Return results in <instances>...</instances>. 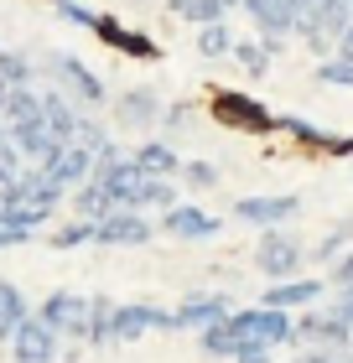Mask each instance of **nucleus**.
Listing matches in <instances>:
<instances>
[{
	"instance_id": "f257e3e1",
	"label": "nucleus",
	"mask_w": 353,
	"mask_h": 363,
	"mask_svg": "<svg viewBox=\"0 0 353 363\" xmlns=\"http://www.w3.org/2000/svg\"><path fill=\"white\" fill-rule=\"evenodd\" d=\"M63 197H68V187H58L53 177H47L42 167H21V177H16V187L0 197L11 213V223H21L37 234L42 223H53L58 218V208H63Z\"/></svg>"
},
{
	"instance_id": "f03ea898",
	"label": "nucleus",
	"mask_w": 353,
	"mask_h": 363,
	"mask_svg": "<svg viewBox=\"0 0 353 363\" xmlns=\"http://www.w3.org/2000/svg\"><path fill=\"white\" fill-rule=\"evenodd\" d=\"M208 114L224 130H239V135H276V130H281V114L265 109V99L244 94V89H213Z\"/></svg>"
},
{
	"instance_id": "7ed1b4c3",
	"label": "nucleus",
	"mask_w": 353,
	"mask_h": 363,
	"mask_svg": "<svg viewBox=\"0 0 353 363\" xmlns=\"http://www.w3.org/2000/svg\"><path fill=\"white\" fill-rule=\"evenodd\" d=\"M229 327L244 342H260V348H296V317L276 306H234Z\"/></svg>"
},
{
	"instance_id": "20e7f679",
	"label": "nucleus",
	"mask_w": 353,
	"mask_h": 363,
	"mask_svg": "<svg viewBox=\"0 0 353 363\" xmlns=\"http://www.w3.org/2000/svg\"><path fill=\"white\" fill-rule=\"evenodd\" d=\"M42 68L53 73V84H58L63 94H68L73 104H83V109H104V104H109L104 78H99V73L89 68V62H78L73 52H53V57L42 62Z\"/></svg>"
},
{
	"instance_id": "39448f33",
	"label": "nucleus",
	"mask_w": 353,
	"mask_h": 363,
	"mask_svg": "<svg viewBox=\"0 0 353 363\" xmlns=\"http://www.w3.org/2000/svg\"><path fill=\"white\" fill-rule=\"evenodd\" d=\"M307 244H301L291 228H260V244H255V270L265 280H291L301 275V265H307Z\"/></svg>"
},
{
	"instance_id": "423d86ee",
	"label": "nucleus",
	"mask_w": 353,
	"mask_h": 363,
	"mask_svg": "<svg viewBox=\"0 0 353 363\" xmlns=\"http://www.w3.org/2000/svg\"><path fill=\"white\" fill-rule=\"evenodd\" d=\"M89 296H78V291H53L47 301L37 306V317L53 327L58 337H73V342H89Z\"/></svg>"
},
{
	"instance_id": "0eeeda50",
	"label": "nucleus",
	"mask_w": 353,
	"mask_h": 363,
	"mask_svg": "<svg viewBox=\"0 0 353 363\" xmlns=\"http://www.w3.org/2000/svg\"><path fill=\"white\" fill-rule=\"evenodd\" d=\"M151 333H177V317L156 301H120L114 306V342H141Z\"/></svg>"
},
{
	"instance_id": "6e6552de",
	"label": "nucleus",
	"mask_w": 353,
	"mask_h": 363,
	"mask_svg": "<svg viewBox=\"0 0 353 363\" xmlns=\"http://www.w3.org/2000/svg\"><path fill=\"white\" fill-rule=\"evenodd\" d=\"M301 342L353 353V333H348V322H343L332 306H307V311H296V348H301Z\"/></svg>"
},
{
	"instance_id": "1a4fd4ad",
	"label": "nucleus",
	"mask_w": 353,
	"mask_h": 363,
	"mask_svg": "<svg viewBox=\"0 0 353 363\" xmlns=\"http://www.w3.org/2000/svg\"><path fill=\"white\" fill-rule=\"evenodd\" d=\"M151 234H156V223L136 208H120V213H109V218L94 223L99 250H141V244H151Z\"/></svg>"
},
{
	"instance_id": "9d476101",
	"label": "nucleus",
	"mask_w": 353,
	"mask_h": 363,
	"mask_svg": "<svg viewBox=\"0 0 353 363\" xmlns=\"http://www.w3.org/2000/svg\"><path fill=\"white\" fill-rule=\"evenodd\" d=\"M296 213H301L296 192H260V197H239L234 203V218L249 223V228H286Z\"/></svg>"
},
{
	"instance_id": "9b49d317",
	"label": "nucleus",
	"mask_w": 353,
	"mask_h": 363,
	"mask_svg": "<svg viewBox=\"0 0 353 363\" xmlns=\"http://www.w3.org/2000/svg\"><path fill=\"white\" fill-rule=\"evenodd\" d=\"M161 234H172L182 244H197V239H213V234H224V218L208 208H197V203H177V208H166L161 213Z\"/></svg>"
},
{
	"instance_id": "f8f14e48",
	"label": "nucleus",
	"mask_w": 353,
	"mask_h": 363,
	"mask_svg": "<svg viewBox=\"0 0 353 363\" xmlns=\"http://www.w3.org/2000/svg\"><path fill=\"white\" fill-rule=\"evenodd\" d=\"M94 37L104 42V47H114L120 57H146V62H156V57H161V47L151 42L141 26H125L120 16H109V11H99V21H94Z\"/></svg>"
},
{
	"instance_id": "ddd939ff",
	"label": "nucleus",
	"mask_w": 353,
	"mask_h": 363,
	"mask_svg": "<svg viewBox=\"0 0 353 363\" xmlns=\"http://www.w3.org/2000/svg\"><path fill=\"white\" fill-rule=\"evenodd\" d=\"M58 348H63V337L47 327L37 311L16 327V337H11V358L16 363H58Z\"/></svg>"
},
{
	"instance_id": "4468645a",
	"label": "nucleus",
	"mask_w": 353,
	"mask_h": 363,
	"mask_svg": "<svg viewBox=\"0 0 353 363\" xmlns=\"http://www.w3.org/2000/svg\"><path fill=\"white\" fill-rule=\"evenodd\" d=\"M161 109H166V99L156 89H146V84L114 94V125H120V130H156Z\"/></svg>"
},
{
	"instance_id": "2eb2a0df",
	"label": "nucleus",
	"mask_w": 353,
	"mask_h": 363,
	"mask_svg": "<svg viewBox=\"0 0 353 363\" xmlns=\"http://www.w3.org/2000/svg\"><path fill=\"white\" fill-rule=\"evenodd\" d=\"M317 296H327V280H317V275H291V280H265L260 306H276V311H307V306H317Z\"/></svg>"
},
{
	"instance_id": "dca6fc26",
	"label": "nucleus",
	"mask_w": 353,
	"mask_h": 363,
	"mask_svg": "<svg viewBox=\"0 0 353 363\" xmlns=\"http://www.w3.org/2000/svg\"><path fill=\"white\" fill-rule=\"evenodd\" d=\"M42 172L53 177L58 187L73 192V187H83V182L94 177V151H89V145H78V140H68V145H58V151L42 161Z\"/></svg>"
},
{
	"instance_id": "f3484780",
	"label": "nucleus",
	"mask_w": 353,
	"mask_h": 363,
	"mask_svg": "<svg viewBox=\"0 0 353 363\" xmlns=\"http://www.w3.org/2000/svg\"><path fill=\"white\" fill-rule=\"evenodd\" d=\"M229 311H234L229 296H218V291H192V296H182V306L172 311V317H177V333H203V327L224 322Z\"/></svg>"
},
{
	"instance_id": "a211bd4d",
	"label": "nucleus",
	"mask_w": 353,
	"mask_h": 363,
	"mask_svg": "<svg viewBox=\"0 0 353 363\" xmlns=\"http://www.w3.org/2000/svg\"><path fill=\"white\" fill-rule=\"evenodd\" d=\"M249 21L260 26V37H291V31L301 26V0H244Z\"/></svg>"
},
{
	"instance_id": "6ab92c4d",
	"label": "nucleus",
	"mask_w": 353,
	"mask_h": 363,
	"mask_svg": "<svg viewBox=\"0 0 353 363\" xmlns=\"http://www.w3.org/2000/svg\"><path fill=\"white\" fill-rule=\"evenodd\" d=\"M42 120H47V130H53V140H63V145H68V140H78L83 104H73V99L53 84V89H42Z\"/></svg>"
},
{
	"instance_id": "aec40b11",
	"label": "nucleus",
	"mask_w": 353,
	"mask_h": 363,
	"mask_svg": "<svg viewBox=\"0 0 353 363\" xmlns=\"http://www.w3.org/2000/svg\"><path fill=\"white\" fill-rule=\"evenodd\" d=\"M130 156H136V167L146 177H182V156L172 151V140H166V135L136 140V145H130Z\"/></svg>"
},
{
	"instance_id": "412c9836",
	"label": "nucleus",
	"mask_w": 353,
	"mask_h": 363,
	"mask_svg": "<svg viewBox=\"0 0 353 363\" xmlns=\"http://www.w3.org/2000/svg\"><path fill=\"white\" fill-rule=\"evenodd\" d=\"M125 208H136V213H166V208H177V187H172V177H141Z\"/></svg>"
},
{
	"instance_id": "4be33fe9",
	"label": "nucleus",
	"mask_w": 353,
	"mask_h": 363,
	"mask_svg": "<svg viewBox=\"0 0 353 363\" xmlns=\"http://www.w3.org/2000/svg\"><path fill=\"white\" fill-rule=\"evenodd\" d=\"M73 213H78V218H109V213H120V197H114L109 187H104V182H83V187H73Z\"/></svg>"
},
{
	"instance_id": "5701e85b",
	"label": "nucleus",
	"mask_w": 353,
	"mask_h": 363,
	"mask_svg": "<svg viewBox=\"0 0 353 363\" xmlns=\"http://www.w3.org/2000/svg\"><path fill=\"white\" fill-rule=\"evenodd\" d=\"M31 317V306H26V296L16 280H0V348H11V337H16V327H21Z\"/></svg>"
},
{
	"instance_id": "b1692460",
	"label": "nucleus",
	"mask_w": 353,
	"mask_h": 363,
	"mask_svg": "<svg viewBox=\"0 0 353 363\" xmlns=\"http://www.w3.org/2000/svg\"><path fill=\"white\" fill-rule=\"evenodd\" d=\"M166 11L192 21V26H208V21H229L234 0H166Z\"/></svg>"
},
{
	"instance_id": "393cba45",
	"label": "nucleus",
	"mask_w": 353,
	"mask_h": 363,
	"mask_svg": "<svg viewBox=\"0 0 353 363\" xmlns=\"http://www.w3.org/2000/svg\"><path fill=\"white\" fill-rule=\"evenodd\" d=\"M197 348H203L208 358H229V363H234V353L244 348V337L234 333L229 317H224V322H213V327H203V333H197Z\"/></svg>"
},
{
	"instance_id": "a878e982",
	"label": "nucleus",
	"mask_w": 353,
	"mask_h": 363,
	"mask_svg": "<svg viewBox=\"0 0 353 363\" xmlns=\"http://www.w3.org/2000/svg\"><path fill=\"white\" fill-rule=\"evenodd\" d=\"M234 62H239L249 78H265V68H271V47H265V37H239V42H234Z\"/></svg>"
},
{
	"instance_id": "bb28decb",
	"label": "nucleus",
	"mask_w": 353,
	"mask_h": 363,
	"mask_svg": "<svg viewBox=\"0 0 353 363\" xmlns=\"http://www.w3.org/2000/svg\"><path fill=\"white\" fill-rule=\"evenodd\" d=\"M6 125H16V120H42V89L37 84H26V89H11V99H6V114H0Z\"/></svg>"
},
{
	"instance_id": "cd10ccee",
	"label": "nucleus",
	"mask_w": 353,
	"mask_h": 363,
	"mask_svg": "<svg viewBox=\"0 0 353 363\" xmlns=\"http://www.w3.org/2000/svg\"><path fill=\"white\" fill-rule=\"evenodd\" d=\"M234 31H229V21H208V26H197V52L203 57H234Z\"/></svg>"
},
{
	"instance_id": "c85d7f7f",
	"label": "nucleus",
	"mask_w": 353,
	"mask_h": 363,
	"mask_svg": "<svg viewBox=\"0 0 353 363\" xmlns=\"http://www.w3.org/2000/svg\"><path fill=\"white\" fill-rule=\"evenodd\" d=\"M0 78H6L11 89H26L31 78H37V62H31L21 47H0Z\"/></svg>"
},
{
	"instance_id": "c756f323",
	"label": "nucleus",
	"mask_w": 353,
	"mask_h": 363,
	"mask_svg": "<svg viewBox=\"0 0 353 363\" xmlns=\"http://www.w3.org/2000/svg\"><path fill=\"white\" fill-rule=\"evenodd\" d=\"M114 306H120V301H109V296H94V306H89V342H94V348L114 342Z\"/></svg>"
},
{
	"instance_id": "7c9ffc66",
	"label": "nucleus",
	"mask_w": 353,
	"mask_h": 363,
	"mask_svg": "<svg viewBox=\"0 0 353 363\" xmlns=\"http://www.w3.org/2000/svg\"><path fill=\"white\" fill-rule=\"evenodd\" d=\"M348 244H353V218H338V223H332L322 239L312 244V259H322V265H332V259H338V255L348 250Z\"/></svg>"
},
{
	"instance_id": "2f4dec72",
	"label": "nucleus",
	"mask_w": 353,
	"mask_h": 363,
	"mask_svg": "<svg viewBox=\"0 0 353 363\" xmlns=\"http://www.w3.org/2000/svg\"><path fill=\"white\" fill-rule=\"evenodd\" d=\"M47 244H53V250H83V244H94V218H68V223H58L53 234H47Z\"/></svg>"
},
{
	"instance_id": "473e14b6",
	"label": "nucleus",
	"mask_w": 353,
	"mask_h": 363,
	"mask_svg": "<svg viewBox=\"0 0 353 363\" xmlns=\"http://www.w3.org/2000/svg\"><path fill=\"white\" fill-rule=\"evenodd\" d=\"M281 135H291L296 145H307V151H317L327 130H322V125H312V120H301V114H281Z\"/></svg>"
},
{
	"instance_id": "72a5a7b5",
	"label": "nucleus",
	"mask_w": 353,
	"mask_h": 363,
	"mask_svg": "<svg viewBox=\"0 0 353 363\" xmlns=\"http://www.w3.org/2000/svg\"><path fill=\"white\" fill-rule=\"evenodd\" d=\"M197 120V104H188V99H172V104H166L161 109V135H177V130H182V135H188V125Z\"/></svg>"
},
{
	"instance_id": "f704fd0d",
	"label": "nucleus",
	"mask_w": 353,
	"mask_h": 363,
	"mask_svg": "<svg viewBox=\"0 0 353 363\" xmlns=\"http://www.w3.org/2000/svg\"><path fill=\"white\" fill-rule=\"evenodd\" d=\"M218 167L213 161H182V187H192V192H213L218 187Z\"/></svg>"
},
{
	"instance_id": "c9c22d12",
	"label": "nucleus",
	"mask_w": 353,
	"mask_h": 363,
	"mask_svg": "<svg viewBox=\"0 0 353 363\" xmlns=\"http://www.w3.org/2000/svg\"><path fill=\"white\" fill-rule=\"evenodd\" d=\"M78 145H89L94 156H99V151H109V145H114V140H109V130L94 120V109H83V120H78Z\"/></svg>"
},
{
	"instance_id": "e433bc0d",
	"label": "nucleus",
	"mask_w": 353,
	"mask_h": 363,
	"mask_svg": "<svg viewBox=\"0 0 353 363\" xmlns=\"http://www.w3.org/2000/svg\"><path fill=\"white\" fill-rule=\"evenodd\" d=\"M317 78H322L327 89H353V62L348 57H322L317 62Z\"/></svg>"
},
{
	"instance_id": "4c0bfd02",
	"label": "nucleus",
	"mask_w": 353,
	"mask_h": 363,
	"mask_svg": "<svg viewBox=\"0 0 353 363\" xmlns=\"http://www.w3.org/2000/svg\"><path fill=\"white\" fill-rule=\"evenodd\" d=\"M58 16H63L68 26H78V31H94V21H99V11L78 6V0H58Z\"/></svg>"
},
{
	"instance_id": "58836bf2",
	"label": "nucleus",
	"mask_w": 353,
	"mask_h": 363,
	"mask_svg": "<svg viewBox=\"0 0 353 363\" xmlns=\"http://www.w3.org/2000/svg\"><path fill=\"white\" fill-rule=\"evenodd\" d=\"M317 156H338V161H353V135H338V130H327L322 145H317Z\"/></svg>"
},
{
	"instance_id": "ea45409f",
	"label": "nucleus",
	"mask_w": 353,
	"mask_h": 363,
	"mask_svg": "<svg viewBox=\"0 0 353 363\" xmlns=\"http://www.w3.org/2000/svg\"><path fill=\"white\" fill-rule=\"evenodd\" d=\"M26 239H31V228H21V223H0V255H6V250H21Z\"/></svg>"
},
{
	"instance_id": "a19ab883",
	"label": "nucleus",
	"mask_w": 353,
	"mask_h": 363,
	"mask_svg": "<svg viewBox=\"0 0 353 363\" xmlns=\"http://www.w3.org/2000/svg\"><path fill=\"white\" fill-rule=\"evenodd\" d=\"M291 363H348V353H338V348H307V353H296Z\"/></svg>"
},
{
	"instance_id": "79ce46f5",
	"label": "nucleus",
	"mask_w": 353,
	"mask_h": 363,
	"mask_svg": "<svg viewBox=\"0 0 353 363\" xmlns=\"http://www.w3.org/2000/svg\"><path fill=\"white\" fill-rule=\"evenodd\" d=\"M0 161H11V167H26L21 151H16V135H11V125L0 120Z\"/></svg>"
},
{
	"instance_id": "37998d69",
	"label": "nucleus",
	"mask_w": 353,
	"mask_h": 363,
	"mask_svg": "<svg viewBox=\"0 0 353 363\" xmlns=\"http://www.w3.org/2000/svg\"><path fill=\"white\" fill-rule=\"evenodd\" d=\"M332 286H338V291H343V286H353V250L332 259Z\"/></svg>"
},
{
	"instance_id": "c03bdc74",
	"label": "nucleus",
	"mask_w": 353,
	"mask_h": 363,
	"mask_svg": "<svg viewBox=\"0 0 353 363\" xmlns=\"http://www.w3.org/2000/svg\"><path fill=\"white\" fill-rule=\"evenodd\" d=\"M234 363H276V353H271V348H260V342H244V348L234 353Z\"/></svg>"
},
{
	"instance_id": "a18cd8bd",
	"label": "nucleus",
	"mask_w": 353,
	"mask_h": 363,
	"mask_svg": "<svg viewBox=\"0 0 353 363\" xmlns=\"http://www.w3.org/2000/svg\"><path fill=\"white\" fill-rule=\"evenodd\" d=\"M327 306H332V311H338V317L348 322V333H353V296H348V291H338V296H332V301H327Z\"/></svg>"
},
{
	"instance_id": "49530a36",
	"label": "nucleus",
	"mask_w": 353,
	"mask_h": 363,
	"mask_svg": "<svg viewBox=\"0 0 353 363\" xmlns=\"http://www.w3.org/2000/svg\"><path fill=\"white\" fill-rule=\"evenodd\" d=\"M16 177H21V167H11V161H0V197H6L16 187Z\"/></svg>"
},
{
	"instance_id": "de8ad7c7",
	"label": "nucleus",
	"mask_w": 353,
	"mask_h": 363,
	"mask_svg": "<svg viewBox=\"0 0 353 363\" xmlns=\"http://www.w3.org/2000/svg\"><path fill=\"white\" fill-rule=\"evenodd\" d=\"M332 57H348V62H353V26L343 31V37H338V42H332Z\"/></svg>"
},
{
	"instance_id": "09e8293b",
	"label": "nucleus",
	"mask_w": 353,
	"mask_h": 363,
	"mask_svg": "<svg viewBox=\"0 0 353 363\" xmlns=\"http://www.w3.org/2000/svg\"><path fill=\"white\" fill-rule=\"evenodd\" d=\"M6 99H11V84L0 78V114H6Z\"/></svg>"
},
{
	"instance_id": "8fccbe9b",
	"label": "nucleus",
	"mask_w": 353,
	"mask_h": 363,
	"mask_svg": "<svg viewBox=\"0 0 353 363\" xmlns=\"http://www.w3.org/2000/svg\"><path fill=\"white\" fill-rule=\"evenodd\" d=\"M0 223H11V213H6V203H0Z\"/></svg>"
},
{
	"instance_id": "3c124183",
	"label": "nucleus",
	"mask_w": 353,
	"mask_h": 363,
	"mask_svg": "<svg viewBox=\"0 0 353 363\" xmlns=\"http://www.w3.org/2000/svg\"><path fill=\"white\" fill-rule=\"evenodd\" d=\"M301 6H317V0H301Z\"/></svg>"
},
{
	"instance_id": "603ef678",
	"label": "nucleus",
	"mask_w": 353,
	"mask_h": 363,
	"mask_svg": "<svg viewBox=\"0 0 353 363\" xmlns=\"http://www.w3.org/2000/svg\"><path fill=\"white\" fill-rule=\"evenodd\" d=\"M348 6H353V0H348Z\"/></svg>"
},
{
	"instance_id": "864d4df0",
	"label": "nucleus",
	"mask_w": 353,
	"mask_h": 363,
	"mask_svg": "<svg viewBox=\"0 0 353 363\" xmlns=\"http://www.w3.org/2000/svg\"><path fill=\"white\" fill-rule=\"evenodd\" d=\"M53 6H58V0H53Z\"/></svg>"
}]
</instances>
